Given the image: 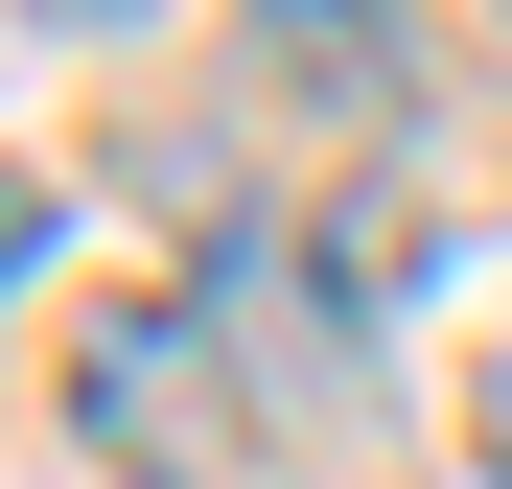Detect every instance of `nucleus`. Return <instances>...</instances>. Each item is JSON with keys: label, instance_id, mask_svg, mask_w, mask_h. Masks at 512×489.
Masks as SVG:
<instances>
[{"label": "nucleus", "instance_id": "1", "mask_svg": "<svg viewBox=\"0 0 512 489\" xmlns=\"http://www.w3.org/2000/svg\"><path fill=\"white\" fill-rule=\"evenodd\" d=\"M70 420H94L117 466H210V443H233V420H210V326H187V303L94 326V373H70Z\"/></svg>", "mask_w": 512, "mask_h": 489}, {"label": "nucleus", "instance_id": "2", "mask_svg": "<svg viewBox=\"0 0 512 489\" xmlns=\"http://www.w3.org/2000/svg\"><path fill=\"white\" fill-rule=\"evenodd\" d=\"M24 24H70V47H117V24H163V0H24Z\"/></svg>", "mask_w": 512, "mask_h": 489}, {"label": "nucleus", "instance_id": "3", "mask_svg": "<svg viewBox=\"0 0 512 489\" xmlns=\"http://www.w3.org/2000/svg\"><path fill=\"white\" fill-rule=\"evenodd\" d=\"M489 466H512V373H489Z\"/></svg>", "mask_w": 512, "mask_h": 489}]
</instances>
